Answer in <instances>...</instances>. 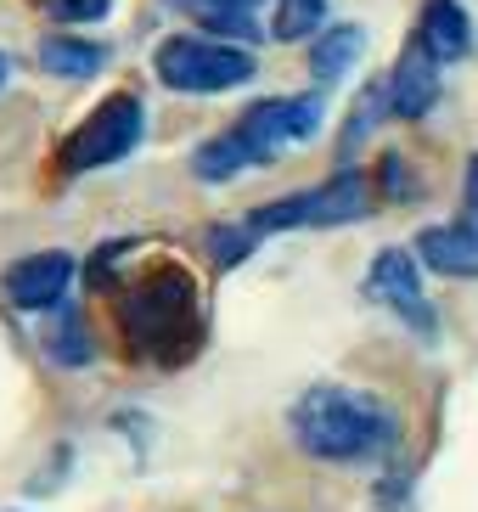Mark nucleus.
Wrapping results in <instances>:
<instances>
[{
  "instance_id": "6",
  "label": "nucleus",
  "mask_w": 478,
  "mask_h": 512,
  "mask_svg": "<svg viewBox=\"0 0 478 512\" xmlns=\"http://www.w3.org/2000/svg\"><path fill=\"white\" fill-rule=\"evenodd\" d=\"M147 136V102L135 91H113L107 102L90 107V119L79 124L74 136L62 141V175H90V169H113L124 164Z\"/></svg>"
},
{
  "instance_id": "9",
  "label": "nucleus",
  "mask_w": 478,
  "mask_h": 512,
  "mask_svg": "<svg viewBox=\"0 0 478 512\" xmlns=\"http://www.w3.org/2000/svg\"><path fill=\"white\" fill-rule=\"evenodd\" d=\"M411 46H417L422 57L434 62V68H450V62H462L467 51H473V17L462 12V0H422Z\"/></svg>"
},
{
  "instance_id": "15",
  "label": "nucleus",
  "mask_w": 478,
  "mask_h": 512,
  "mask_svg": "<svg viewBox=\"0 0 478 512\" xmlns=\"http://www.w3.org/2000/svg\"><path fill=\"white\" fill-rule=\"evenodd\" d=\"M40 349H45V361L68 366V372L90 361V338H85V321H79L74 304H57V310H51V321H45V332H40Z\"/></svg>"
},
{
  "instance_id": "20",
  "label": "nucleus",
  "mask_w": 478,
  "mask_h": 512,
  "mask_svg": "<svg viewBox=\"0 0 478 512\" xmlns=\"http://www.w3.org/2000/svg\"><path fill=\"white\" fill-rule=\"evenodd\" d=\"M462 192H467V209H473V220H478V152L467 158V181H462Z\"/></svg>"
},
{
  "instance_id": "16",
  "label": "nucleus",
  "mask_w": 478,
  "mask_h": 512,
  "mask_svg": "<svg viewBox=\"0 0 478 512\" xmlns=\"http://www.w3.org/2000/svg\"><path fill=\"white\" fill-rule=\"evenodd\" d=\"M327 29V0H276V23H270V34L276 40H315V34Z\"/></svg>"
},
{
  "instance_id": "10",
  "label": "nucleus",
  "mask_w": 478,
  "mask_h": 512,
  "mask_svg": "<svg viewBox=\"0 0 478 512\" xmlns=\"http://www.w3.org/2000/svg\"><path fill=\"white\" fill-rule=\"evenodd\" d=\"M417 259L439 276L473 282L478 276V226L473 220H450V226H428L417 231Z\"/></svg>"
},
{
  "instance_id": "13",
  "label": "nucleus",
  "mask_w": 478,
  "mask_h": 512,
  "mask_svg": "<svg viewBox=\"0 0 478 512\" xmlns=\"http://www.w3.org/2000/svg\"><path fill=\"white\" fill-rule=\"evenodd\" d=\"M360 51H366V34H360L355 23H327V29L310 40V74L321 79V85H338V79L360 62Z\"/></svg>"
},
{
  "instance_id": "12",
  "label": "nucleus",
  "mask_w": 478,
  "mask_h": 512,
  "mask_svg": "<svg viewBox=\"0 0 478 512\" xmlns=\"http://www.w3.org/2000/svg\"><path fill=\"white\" fill-rule=\"evenodd\" d=\"M40 68L57 79H90L107 68V46L85 34H45L40 40Z\"/></svg>"
},
{
  "instance_id": "22",
  "label": "nucleus",
  "mask_w": 478,
  "mask_h": 512,
  "mask_svg": "<svg viewBox=\"0 0 478 512\" xmlns=\"http://www.w3.org/2000/svg\"><path fill=\"white\" fill-rule=\"evenodd\" d=\"M237 6H248V12H254V6H259V0H237Z\"/></svg>"
},
{
  "instance_id": "1",
  "label": "nucleus",
  "mask_w": 478,
  "mask_h": 512,
  "mask_svg": "<svg viewBox=\"0 0 478 512\" xmlns=\"http://www.w3.org/2000/svg\"><path fill=\"white\" fill-rule=\"evenodd\" d=\"M287 434L304 456L332 467H360V462H383L400 445V417L389 400H377L366 389L349 383H315L293 400L287 411Z\"/></svg>"
},
{
  "instance_id": "14",
  "label": "nucleus",
  "mask_w": 478,
  "mask_h": 512,
  "mask_svg": "<svg viewBox=\"0 0 478 512\" xmlns=\"http://www.w3.org/2000/svg\"><path fill=\"white\" fill-rule=\"evenodd\" d=\"M175 6H186L192 23L209 29V40H225V46H248V40H259L254 12L237 6V0H175Z\"/></svg>"
},
{
  "instance_id": "19",
  "label": "nucleus",
  "mask_w": 478,
  "mask_h": 512,
  "mask_svg": "<svg viewBox=\"0 0 478 512\" xmlns=\"http://www.w3.org/2000/svg\"><path fill=\"white\" fill-rule=\"evenodd\" d=\"M51 23H102L113 12V0H40Z\"/></svg>"
},
{
  "instance_id": "3",
  "label": "nucleus",
  "mask_w": 478,
  "mask_h": 512,
  "mask_svg": "<svg viewBox=\"0 0 478 512\" xmlns=\"http://www.w3.org/2000/svg\"><path fill=\"white\" fill-rule=\"evenodd\" d=\"M321 119H327V102H321V91L254 102L237 124H231V130L209 136L203 147L192 152V175H197V181H209V186L237 181L242 169H259V164H270L276 152L304 147V141L321 130Z\"/></svg>"
},
{
  "instance_id": "2",
  "label": "nucleus",
  "mask_w": 478,
  "mask_h": 512,
  "mask_svg": "<svg viewBox=\"0 0 478 512\" xmlns=\"http://www.w3.org/2000/svg\"><path fill=\"white\" fill-rule=\"evenodd\" d=\"M119 327L130 355L152 366H186L203 344V299L186 265L152 259L119 287Z\"/></svg>"
},
{
  "instance_id": "8",
  "label": "nucleus",
  "mask_w": 478,
  "mask_h": 512,
  "mask_svg": "<svg viewBox=\"0 0 478 512\" xmlns=\"http://www.w3.org/2000/svg\"><path fill=\"white\" fill-rule=\"evenodd\" d=\"M68 282H74V254H62V248L23 254V259H12V265L0 271V293H6V304H17V310H40V316H51V310L68 299Z\"/></svg>"
},
{
  "instance_id": "17",
  "label": "nucleus",
  "mask_w": 478,
  "mask_h": 512,
  "mask_svg": "<svg viewBox=\"0 0 478 512\" xmlns=\"http://www.w3.org/2000/svg\"><path fill=\"white\" fill-rule=\"evenodd\" d=\"M377 119H389V91H383V79H377V85H366V96L355 102V119L344 124V152H355L360 141L372 136Z\"/></svg>"
},
{
  "instance_id": "5",
  "label": "nucleus",
  "mask_w": 478,
  "mask_h": 512,
  "mask_svg": "<svg viewBox=\"0 0 478 512\" xmlns=\"http://www.w3.org/2000/svg\"><path fill=\"white\" fill-rule=\"evenodd\" d=\"M152 74L164 91L180 96H220V91H242L259 74V62L248 46H225L209 34H169L152 51Z\"/></svg>"
},
{
  "instance_id": "4",
  "label": "nucleus",
  "mask_w": 478,
  "mask_h": 512,
  "mask_svg": "<svg viewBox=\"0 0 478 512\" xmlns=\"http://www.w3.org/2000/svg\"><path fill=\"white\" fill-rule=\"evenodd\" d=\"M377 209V186L372 175H360V169H338L327 175L321 186H304L293 197H276L265 209H254L242 226L254 231L259 242L276 237V231H327V226H355L366 214Z\"/></svg>"
},
{
  "instance_id": "11",
  "label": "nucleus",
  "mask_w": 478,
  "mask_h": 512,
  "mask_svg": "<svg viewBox=\"0 0 478 512\" xmlns=\"http://www.w3.org/2000/svg\"><path fill=\"white\" fill-rule=\"evenodd\" d=\"M383 91H389V119H422L439 102V68L417 46H405V57L394 62V74L383 79Z\"/></svg>"
},
{
  "instance_id": "7",
  "label": "nucleus",
  "mask_w": 478,
  "mask_h": 512,
  "mask_svg": "<svg viewBox=\"0 0 478 512\" xmlns=\"http://www.w3.org/2000/svg\"><path fill=\"white\" fill-rule=\"evenodd\" d=\"M366 299L383 304L389 316H400L422 344H434V338H439V316H434V304H428V293H422L417 254H405V248H383V254L372 259V271H366Z\"/></svg>"
},
{
  "instance_id": "21",
  "label": "nucleus",
  "mask_w": 478,
  "mask_h": 512,
  "mask_svg": "<svg viewBox=\"0 0 478 512\" xmlns=\"http://www.w3.org/2000/svg\"><path fill=\"white\" fill-rule=\"evenodd\" d=\"M6 79H12V57H6V51H0V85H6Z\"/></svg>"
},
{
  "instance_id": "18",
  "label": "nucleus",
  "mask_w": 478,
  "mask_h": 512,
  "mask_svg": "<svg viewBox=\"0 0 478 512\" xmlns=\"http://www.w3.org/2000/svg\"><path fill=\"white\" fill-rule=\"evenodd\" d=\"M254 248H259V237L242 226V220H237V226H214L209 231V259H214V265H242Z\"/></svg>"
}]
</instances>
